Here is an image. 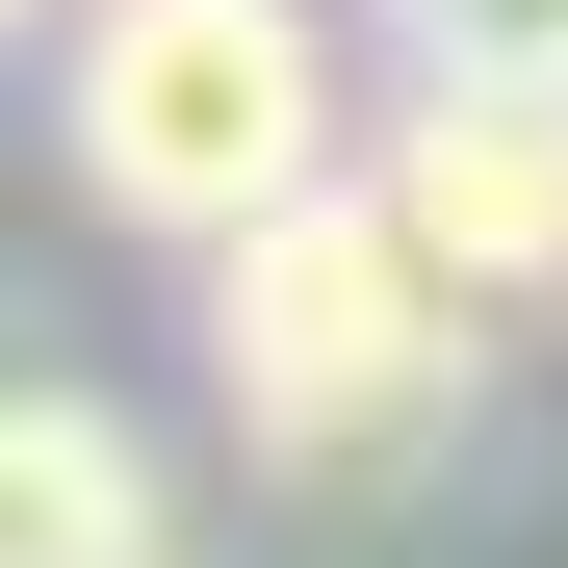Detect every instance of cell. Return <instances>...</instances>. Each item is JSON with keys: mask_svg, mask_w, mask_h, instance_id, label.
I'll return each instance as SVG.
<instances>
[{"mask_svg": "<svg viewBox=\"0 0 568 568\" xmlns=\"http://www.w3.org/2000/svg\"><path fill=\"white\" fill-rule=\"evenodd\" d=\"M207 414L258 491H311V517H414L465 439H491V284H439L388 181H311V207H258L207 258Z\"/></svg>", "mask_w": 568, "mask_h": 568, "instance_id": "1", "label": "cell"}, {"mask_svg": "<svg viewBox=\"0 0 568 568\" xmlns=\"http://www.w3.org/2000/svg\"><path fill=\"white\" fill-rule=\"evenodd\" d=\"M52 155H78L104 233L233 258L258 207H311V181L362 155L336 0H78V27H52Z\"/></svg>", "mask_w": 568, "mask_h": 568, "instance_id": "2", "label": "cell"}, {"mask_svg": "<svg viewBox=\"0 0 568 568\" xmlns=\"http://www.w3.org/2000/svg\"><path fill=\"white\" fill-rule=\"evenodd\" d=\"M362 181L414 207L439 284H491V311H568V78H414Z\"/></svg>", "mask_w": 568, "mask_h": 568, "instance_id": "3", "label": "cell"}, {"mask_svg": "<svg viewBox=\"0 0 568 568\" xmlns=\"http://www.w3.org/2000/svg\"><path fill=\"white\" fill-rule=\"evenodd\" d=\"M0 568H181L155 439L78 388V362H27V311H0Z\"/></svg>", "mask_w": 568, "mask_h": 568, "instance_id": "4", "label": "cell"}, {"mask_svg": "<svg viewBox=\"0 0 568 568\" xmlns=\"http://www.w3.org/2000/svg\"><path fill=\"white\" fill-rule=\"evenodd\" d=\"M414 78H568V0H388Z\"/></svg>", "mask_w": 568, "mask_h": 568, "instance_id": "5", "label": "cell"}, {"mask_svg": "<svg viewBox=\"0 0 568 568\" xmlns=\"http://www.w3.org/2000/svg\"><path fill=\"white\" fill-rule=\"evenodd\" d=\"M0 27H78V0H0Z\"/></svg>", "mask_w": 568, "mask_h": 568, "instance_id": "6", "label": "cell"}]
</instances>
